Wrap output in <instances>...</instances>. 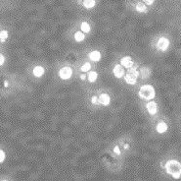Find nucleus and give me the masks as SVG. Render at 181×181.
<instances>
[{"mask_svg": "<svg viewBox=\"0 0 181 181\" xmlns=\"http://www.w3.org/2000/svg\"><path fill=\"white\" fill-rule=\"evenodd\" d=\"M97 78H98V74L96 73V72H94V71H92V72H90V73L88 74V80L89 82H95L96 80H97Z\"/></svg>", "mask_w": 181, "mask_h": 181, "instance_id": "f3484780", "label": "nucleus"}, {"mask_svg": "<svg viewBox=\"0 0 181 181\" xmlns=\"http://www.w3.org/2000/svg\"><path fill=\"white\" fill-rule=\"evenodd\" d=\"M120 62H121V65L123 67H126V68H130L133 65V61H132V58L130 56H125V57L121 58Z\"/></svg>", "mask_w": 181, "mask_h": 181, "instance_id": "1a4fd4ad", "label": "nucleus"}, {"mask_svg": "<svg viewBox=\"0 0 181 181\" xmlns=\"http://www.w3.org/2000/svg\"><path fill=\"white\" fill-rule=\"evenodd\" d=\"M80 79H81V80H84V79H85V75H81V76H80Z\"/></svg>", "mask_w": 181, "mask_h": 181, "instance_id": "a878e982", "label": "nucleus"}, {"mask_svg": "<svg viewBox=\"0 0 181 181\" xmlns=\"http://www.w3.org/2000/svg\"><path fill=\"white\" fill-rule=\"evenodd\" d=\"M140 75L142 79H147L151 75V69L149 67H142L140 70Z\"/></svg>", "mask_w": 181, "mask_h": 181, "instance_id": "9d476101", "label": "nucleus"}, {"mask_svg": "<svg viewBox=\"0 0 181 181\" xmlns=\"http://www.w3.org/2000/svg\"><path fill=\"white\" fill-rule=\"evenodd\" d=\"M44 74V68L41 66H35L33 68V75L35 77H37V78H39V77H41L42 75Z\"/></svg>", "mask_w": 181, "mask_h": 181, "instance_id": "ddd939ff", "label": "nucleus"}, {"mask_svg": "<svg viewBox=\"0 0 181 181\" xmlns=\"http://www.w3.org/2000/svg\"><path fill=\"white\" fill-rule=\"evenodd\" d=\"M143 1L146 4H148V5H152V4L154 3V0H143Z\"/></svg>", "mask_w": 181, "mask_h": 181, "instance_id": "393cba45", "label": "nucleus"}, {"mask_svg": "<svg viewBox=\"0 0 181 181\" xmlns=\"http://www.w3.org/2000/svg\"><path fill=\"white\" fill-rule=\"evenodd\" d=\"M83 6L86 9H91V8H93L95 6V0H84Z\"/></svg>", "mask_w": 181, "mask_h": 181, "instance_id": "4468645a", "label": "nucleus"}, {"mask_svg": "<svg viewBox=\"0 0 181 181\" xmlns=\"http://www.w3.org/2000/svg\"><path fill=\"white\" fill-rule=\"evenodd\" d=\"M5 157H6V156H5V153H4L2 150H0V164L4 161V160H5Z\"/></svg>", "mask_w": 181, "mask_h": 181, "instance_id": "412c9836", "label": "nucleus"}, {"mask_svg": "<svg viewBox=\"0 0 181 181\" xmlns=\"http://www.w3.org/2000/svg\"><path fill=\"white\" fill-rule=\"evenodd\" d=\"M155 96H156L155 89L151 85H144V86H142L140 88V90H139V97L142 99L151 101L152 98H155Z\"/></svg>", "mask_w": 181, "mask_h": 181, "instance_id": "f03ea898", "label": "nucleus"}, {"mask_svg": "<svg viewBox=\"0 0 181 181\" xmlns=\"http://www.w3.org/2000/svg\"><path fill=\"white\" fill-rule=\"evenodd\" d=\"M91 102H92L93 105H96V103H98V98H97L96 96H93L92 98H91Z\"/></svg>", "mask_w": 181, "mask_h": 181, "instance_id": "4be33fe9", "label": "nucleus"}, {"mask_svg": "<svg viewBox=\"0 0 181 181\" xmlns=\"http://www.w3.org/2000/svg\"><path fill=\"white\" fill-rule=\"evenodd\" d=\"M111 101V98H110V96L107 94H102L98 98V102H100L101 105H108Z\"/></svg>", "mask_w": 181, "mask_h": 181, "instance_id": "6e6552de", "label": "nucleus"}, {"mask_svg": "<svg viewBox=\"0 0 181 181\" xmlns=\"http://www.w3.org/2000/svg\"><path fill=\"white\" fill-rule=\"evenodd\" d=\"M4 61H5V57H4L2 54H0V66H1V65H3Z\"/></svg>", "mask_w": 181, "mask_h": 181, "instance_id": "5701e85b", "label": "nucleus"}, {"mask_svg": "<svg viewBox=\"0 0 181 181\" xmlns=\"http://www.w3.org/2000/svg\"><path fill=\"white\" fill-rule=\"evenodd\" d=\"M114 152L116 153V155H120V148L119 147L116 146V147H115V149H114Z\"/></svg>", "mask_w": 181, "mask_h": 181, "instance_id": "b1692460", "label": "nucleus"}, {"mask_svg": "<svg viewBox=\"0 0 181 181\" xmlns=\"http://www.w3.org/2000/svg\"><path fill=\"white\" fill-rule=\"evenodd\" d=\"M80 29L83 33H89L90 31V26H89L88 23L86 22H83L81 25H80Z\"/></svg>", "mask_w": 181, "mask_h": 181, "instance_id": "a211bd4d", "label": "nucleus"}, {"mask_svg": "<svg viewBox=\"0 0 181 181\" xmlns=\"http://www.w3.org/2000/svg\"><path fill=\"white\" fill-rule=\"evenodd\" d=\"M167 130H168V125H167V123L164 121H161L158 123L157 125V131L159 133H164L167 132Z\"/></svg>", "mask_w": 181, "mask_h": 181, "instance_id": "f8f14e48", "label": "nucleus"}, {"mask_svg": "<svg viewBox=\"0 0 181 181\" xmlns=\"http://www.w3.org/2000/svg\"><path fill=\"white\" fill-rule=\"evenodd\" d=\"M165 169H167V172L172 177L179 178L181 176V164L177 160H168L165 164Z\"/></svg>", "mask_w": 181, "mask_h": 181, "instance_id": "f257e3e1", "label": "nucleus"}, {"mask_svg": "<svg viewBox=\"0 0 181 181\" xmlns=\"http://www.w3.org/2000/svg\"><path fill=\"white\" fill-rule=\"evenodd\" d=\"M169 46V40L167 38H161L158 40L157 47L162 51H165Z\"/></svg>", "mask_w": 181, "mask_h": 181, "instance_id": "39448f33", "label": "nucleus"}, {"mask_svg": "<svg viewBox=\"0 0 181 181\" xmlns=\"http://www.w3.org/2000/svg\"><path fill=\"white\" fill-rule=\"evenodd\" d=\"M90 67H91L90 63L86 62V63H84V64L82 65L81 68H80V70H81L82 72H87V71H89V70H90Z\"/></svg>", "mask_w": 181, "mask_h": 181, "instance_id": "aec40b11", "label": "nucleus"}, {"mask_svg": "<svg viewBox=\"0 0 181 181\" xmlns=\"http://www.w3.org/2000/svg\"><path fill=\"white\" fill-rule=\"evenodd\" d=\"M113 73L116 78H121L124 75V70L123 68V65H120V64L116 65L113 70Z\"/></svg>", "mask_w": 181, "mask_h": 181, "instance_id": "0eeeda50", "label": "nucleus"}, {"mask_svg": "<svg viewBox=\"0 0 181 181\" xmlns=\"http://www.w3.org/2000/svg\"><path fill=\"white\" fill-rule=\"evenodd\" d=\"M89 58L92 60V61H99L100 59H101V53L99 52V51H97V50H94V51H91V52L88 54Z\"/></svg>", "mask_w": 181, "mask_h": 181, "instance_id": "9b49d317", "label": "nucleus"}, {"mask_svg": "<svg viewBox=\"0 0 181 181\" xmlns=\"http://www.w3.org/2000/svg\"><path fill=\"white\" fill-rule=\"evenodd\" d=\"M138 75H139L138 71L133 67H130V68H128V71L124 76V80L128 85H134L136 83Z\"/></svg>", "mask_w": 181, "mask_h": 181, "instance_id": "7ed1b4c3", "label": "nucleus"}, {"mask_svg": "<svg viewBox=\"0 0 181 181\" xmlns=\"http://www.w3.org/2000/svg\"><path fill=\"white\" fill-rule=\"evenodd\" d=\"M146 107H147L148 112L152 115L156 114L158 112V105L155 102V101H150V102H148L147 105H146Z\"/></svg>", "mask_w": 181, "mask_h": 181, "instance_id": "423d86ee", "label": "nucleus"}, {"mask_svg": "<svg viewBox=\"0 0 181 181\" xmlns=\"http://www.w3.org/2000/svg\"><path fill=\"white\" fill-rule=\"evenodd\" d=\"M72 75V70L71 67H63L60 71H59V76L63 80H68L70 79Z\"/></svg>", "mask_w": 181, "mask_h": 181, "instance_id": "20e7f679", "label": "nucleus"}, {"mask_svg": "<svg viewBox=\"0 0 181 181\" xmlns=\"http://www.w3.org/2000/svg\"><path fill=\"white\" fill-rule=\"evenodd\" d=\"M136 10L138 11V12H140V13H146V12H147V7H146L145 4L138 3L136 5Z\"/></svg>", "mask_w": 181, "mask_h": 181, "instance_id": "dca6fc26", "label": "nucleus"}, {"mask_svg": "<svg viewBox=\"0 0 181 181\" xmlns=\"http://www.w3.org/2000/svg\"><path fill=\"white\" fill-rule=\"evenodd\" d=\"M8 38V31H2L0 33V40L1 42H5Z\"/></svg>", "mask_w": 181, "mask_h": 181, "instance_id": "6ab92c4d", "label": "nucleus"}, {"mask_svg": "<svg viewBox=\"0 0 181 181\" xmlns=\"http://www.w3.org/2000/svg\"><path fill=\"white\" fill-rule=\"evenodd\" d=\"M84 35H83V31H76L75 34V39L76 40V42H82L83 39H84Z\"/></svg>", "mask_w": 181, "mask_h": 181, "instance_id": "2eb2a0df", "label": "nucleus"}]
</instances>
